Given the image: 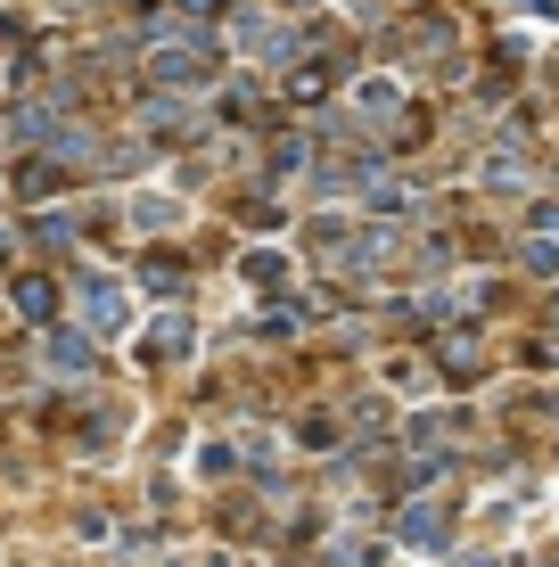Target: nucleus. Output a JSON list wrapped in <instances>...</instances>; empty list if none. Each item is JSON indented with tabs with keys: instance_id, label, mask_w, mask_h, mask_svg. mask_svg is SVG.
<instances>
[{
	"instance_id": "4",
	"label": "nucleus",
	"mask_w": 559,
	"mask_h": 567,
	"mask_svg": "<svg viewBox=\"0 0 559 567\" xmlns=\"http://www.w3.org/2000/svg\"><path fill=\"white\" fill-rule=\"evenodd\" d=\"M17 305H25L33 321H50V305H58V297H50V280H17Z\"/></svg>"
},
{
	"instance_id": "3",
	"label": "nucleus",
	"mask_w": 559,
	"mask_h": 567,
	"mask_svg": "<svg viewBox=\"0 0 559 567\" xmlns=\"http://www.w3.org/2000/svg\"><path fill=\"white\" fill-rule=\"evenodd\" d=\"M83 312H91L100 329H115V321H124V312H115V288H107V280H100V288H83Z\"/></svg>"
},
{
	"instance_id": "1",
	"label": "nucleus",
	"mask_w": 559,
	"mask_h": 567,
	"mask_svg": "<svg viewBox=\"0 0 559 567\" xmlns=\"http://www.w3.org/2000/svg\"><path fill=\"white\" fill-rule=\"evenodd\" d=\"M182 354H189V321H182V312H165L157 338H148V362H182Z\"/></svg>"
},
{
	"instance_id": "2",
	"label": "nucleus",
	"mask_w": 559,
	"mask_h": 567,
	"mask_svg": "<svg viewBox=\"0 0 559 567\" xmlns=\"http://www.w3.org/2000/svg\"><path fill=\"white\" fill-rule=\"evenodd\" d=\"M354 100H362V107H371V124H379V115H395V107H403V91H395V83H362V91H354Z\"/></svg>"
}]
</instances>
